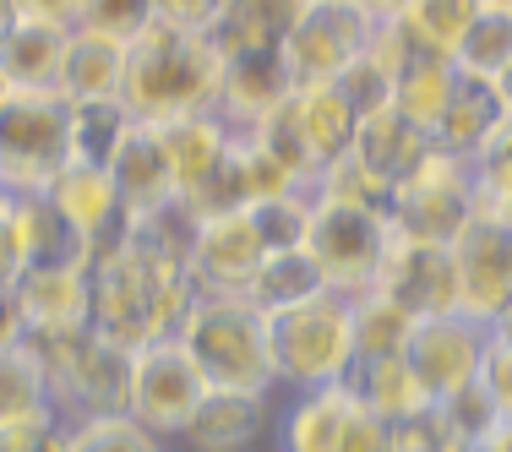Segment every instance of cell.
I'll list each match as a JSON object with an SVG mask.
<instances>
[{
  "mask_svg": "<svg viewBox=\"0 0 512 452\" xmlns=\"http://www.w3.org/2000/svg\"><path fill=\"white\" fill-rule=\"evenodd\" d=\"M197 289L180 267L153 262L126 235L88 251V327L120 349H142L153 338H169L180 316L191 311Z\"/></svg>",
  "mask_w": 512,
  "mask_h": 452,
  "instance_id": "6da1fadb",
  "label": "cell"
},
{
  "mask_svg": "<svg viewBox=\"0 0 512 452\" xmlns=\"http://www.w3.org/2000/svg\"><path fill=\"white\" fill-rule=\"evenodd\" d=\"M218 77H224V50H218L213 33L153 17L126 44L120 104L131 120H148V126L180 115H213Z\"/></svg>",
  "mask_w": 512,
  "mask_h": 452,
  "instance_id": "7a4b0ae2",
  "label": "cell"
},
{
  "mask_svg": "<svg viewBox=\"0 0 512 452\" xmlns=\"http://www.w3.org/2000/svg\"><path fill=\"white\" fill-rule=\"evenodd\" d=\"M175 338L191 349L207 387L229 393H278L273 344H267V316L246 295H197L180 316Z\"/></svg>",
  "mask_w": 512,
  "mask_h": 452,
  "instance_id": "3957f363",
  "label": "cell"
},
{
  "mask_svg": "<svg viewBox=\"0 0 512 452\" xmlns=\"http://www.w3.org/2000/svg\"><path fill=\"white\" fill-rule=\"evenodd\" d=\"M267 344H273V371L284 393H311L355 376V316L349 295L316 289V295L267 311Z\"/></svg>",
  "mask_w": 512,
  "mask_h": 452,
  "instance_id": "277c9868",
  "label": "cell"
},
{
  "mask_svg": "<svg viewBox=\"0 0 512 452\" xmlns=\"http://www.w3.org/2000/svg\"><path fill=\"white\" fill-rule=\"evenodd\" d=\"M71 164V104L60 93L0 99V186L6 197H44Z\"/></svg>",
  "mask_w": 512,
  "mask_h": 452,
  "instance_id": "5b68a950",
  "label": "cell"
},
{
  "mask_svg": "<svg viewBox=\"0 0 512 452\" xmlns=\"http://www.w3.org/2000/svg\"><path fill=\"white\" fill-rule=\"evenodd\" d=\"M33 349L44 354L60 425H82V420H99V414H126L131 349L109 344L93 327H82V333H71V338H44V344H33Z\"/></svg>",
  "mask_w": 512,
  "mask_h": 452,
  "instance_id": "8992f818",
  "label": "cell"
},
{
  "mask_svg": "<svg viewBox=\"0 0 512 452\" xmlns=\"http://www.w3.org/2000/svg\"><path fill=\"white\" fill-rule=\"evenodd\" d=\"M387 246H393V218L387 213L316 197L311 229H306V256H311V267L322 273V284L333 289V295L355 300V295H365V289H376Z\"/></svg>",
  "mask_w": 512,
  "mask_h": 452,
  "instance_id": "52a82bcc",
  "label": "cell"
},
{
  "mask_svg": "<svg viewBox=\"0 0 512 452\" xmlns=\"http://www.w3.org/2000/svg\"><path fill=\"white\" fill-rule=\"evenodd\" d=\"M273 452H387V420L355 393V382L284 393Z\"/></svg>",
  "mask_w": 512,
  "mask_h": 452,
  "instance_id": "ba28073f",
  "label": "cell"
},
{
  "mask_svg": "<svg viewBox=\"0 0 512 452\" xmlns=\"http://www.w3.org/2000/svg\"><path fill=\"white\" fill-rule=\"evenodd\" d=\"M207 398V376L197 371L191 349L175 333L153 338V344L131 349V371H126V414L137 425H148L153 436L175 442L186 431V420L197 414V403Z\"/></svg>",
  "mask_w": 512,
  "mask_h": 452,
  "instance_id": "9c48e42d",
  "label": "cell"
},
{
  "mask_svg": "<svg viewBox=\"0 0 512 452\" xmlns=\"http://www.w3.org/2000/svg\"><path fill=\"white\" fill-rule=\"evenodd\" d=\"M371 33L376 17L360 11L355 0H306V11L295 17L278 55H284V71L295 88H322V82H338V71L349 60L365 55Z\"/></svg>",
  "mask_w": 512,
  "mask_h": 452,
  "instance_id": "30bf717a",
  "label": "cell"
},
{
  "mask_svg": "<svg viewBox=\"0 0 512 452\" xmlns=\"http://www.w3.org/2000/svg\"><path fill=\"white\" fill-rule=\"evenodd\" d=\"M474 169L469 158L442 153L436 148L414 169L409 180L393 186V229L414 240H436V246H453L458 229L474 218Z\"/></svg>",
  "mask_w": 512,
  "mask_h": 452,
  "instance_id": "8fae6325",
  "label": "cell"
},
{
  "mask_svg": "<svg viewBox=\"0 0 512 452\" xmlns=\"http://www.w3.org/2000/svg\"><path fill=\"white\" fill-rule=\"evenodd\" d=\"M453 267H458V311L480 327H496L512 311V224L474 207V218L453 240Z\"/></svg>",
  "mask_w": 512,
  "mask_h": 452,
  "instance_id": "7c38bea8",
  "label": "cell"
},
{
  "mask_svg": "<svg viewBox=\"0 0 512 452\" xmlns=\"http://www.w3.org/2000/svg\"><path fill=\"white\" fill-rule=\"evenodd\" d=\"M278 409H284V387L278 393L207 387V398L186 420V431L175 436V452H273Z\"/></svg>",
  "mask_w": 512,
  "mask_h": 452,
  "instance_id": "4fadbf2b",
  "label": "cell"
},
{
  "mask_svg": "<svg viewBox=\"0 0 512 452\" xmlns=\"http://www.w3.org/2000/svg\"><path fill=\"white\" fill-rule=\"evenodd\" d=\"M376 289L387 300H398L414 322L425 316H453L458 311V267H453V246H436V240H414L393 229V246L382 256V273Z\"/></svg>",
  "mask_w": 512,
  "mask_h": 452,
  "instance_id": "5bb4252c",
  "label": "cell"
},
{
  "mask_svg": "<svg viewBox=\"0 0 512 452\" xmlns=\"http://www.w3.org/2000/svg\"><path fill=\"white\" fill-rule=\"evenodd\" d=\"M262 256H267V246L256 235V218L246 207H235V213H207L197 229V246H191L186 278L197 295H246Z\"/></svg>",
  "mask_w": 512,
  "mask_h": 452,
  "instance_id": "9a60e30c",
  "label": "cell"
},
{
  "mask_svg": "<svg viewBox=\"0 0 512 452\" xmlns=\"http://www.w3.org/2000/svg\"><path fill=\"white\" fill-rule=\"evenodd\" d=\"M485 338H491V327L469 322L463 311L425 316V322H414V333L404 344V360H409V371L420 376L425 393L447 398V393H458V387L474 382L480 354H485Z\"/></svg>",
  "mask_w": 512,
  "mask_h": 452,
  "instance_id": "2e32d148",
  "label": "cell"
},
{
  "mask_svg": "<svg viewBox=\"0 0 512 452\" xmlns=\"http://www.w3.org/2000/svg\"><path fill=\"white\" fill-rule=\"evenodd\" d=\"M22 316V338H71L88 327V256L82 262H55V267H28L11 284Z\"/></svg>",
  "mask_w": 512,
  "mask_h": 452,
  "instance_id": "e0dca14e",
  "label": "cell"
},
{
  "mask_svg": "<svg viewBox=\"0 0 512 452\" xmlns=\"http://www.w3.org/2000/svg\"><path fill=\"white\" fill-rule=\"evenodd\" d=\"M289 93H295V82H289V71H284V55L278 50H240V55H224L213 115L229 126V137H246V131L262 126Z\"/></svg>",
  "mask_w": 512,
  "mask_h": 452,
  "instance_id": "ac0fdd59",
  "label": "cell"
},
{
  "mask_svg": "<svg viewBox=\"0 0 512 452\" xmlns=\"http://www.w3.org/2000/svg\"><path fill=\"white\" fill-rule=\"evenodd\" d=\"M44 197L55 202V213L66 218L71 229H77V240H88V251L104 246V240H115L120 229H126V202H120V191H115V180H109V169L66 164Z\"/></svg>",
  "mask_w": 512,
  "mask_h": 452,
  "instance_id": "d6986e66",
  "label": "cell"
},
{
  "mask_svg": "<svg viewBox=\"0 0 512 452\" xmlns=\"http://www.w3.org/2000/svg\"><path fill=\"white\" fill-rule=\"evenodd\" d=\"M158 148H164L169 180H175V197H197L207 180L218 175V164L229 158L235 137L218 115H180V120H158Z\"/></svg>",
  "mask_w": 512,
  "mask_h": 452,
  "instance_id": "ffe728a7",
  "label": "cell"
},
{
  "mask_svg": "<svg viewBox=\"0 0 512 452\" xmlns=\"http://www.w3.org/2000/svg\"><path fill=\"white\" fill-rule=\"evenodd\" d=\"M431 153H436V137H431V131H420L414 120H404L393 104L376 109V115H365L355 126V142H349V158H355L360 169H371L382 186L409 180Z\"/></svg>",
  "mask_w": 512,
  "mask_h": 452,
  "instance_id": "44dd1931",
  "label": "cell"
},
{
  "mask_svg": "<svg viewBox=\"0 0 512 452\" xmlns=\"http://www.w3.org/2000/svg\"><path fill=\"white\" fill-rule=\"evenodd\" d=\"M71 28L66 22L17 17L11 33L0 39V77L17 93H60V66H66Z\"/></svg>",
  "mask_w": 512,
  "mask_h": 452,
  "instance_id": "7402d4cb",
  "label": "cell"
},
{
  "mask_svg": "<svg viewBox=\"0 0 512 452\" xmlns=\"http://www.w3.org/2000/svg\"><path fill=\"white\" fill-rule=\"evenodd\" d=\"M50 420H55V398H50L44 354L28 338L0 344V436L28 431V425H50Z\"/></svg>",
  "mask_w": 512,
  "mask_h": 452,
  "instance_id": "603a6c76",
  "label": "cell"
},
{
  "mask_svg": "<svg viewBox=\"0 0 512 452\" xmlns=\"http://www.w3.org/2000/svg\"><path fill=\"white\" fill-rule=\"evenodd\" d=\"M120 77H126V44L104 39V33L71 28L66 66H60V99H66V104L120 99Z\"/></svg>",
  "mask_w": 512,
  "mask_h": 452,
  "instance_id": "cb8c5ba5",
  "label": "cell"
},
{
  "mask_svg": "<svg viewBox=\"0 0 512 452\" xmlns=\"http://www.w3.org/2000/svg\"><path fill=\"white\" fill-rule=\"evenodd\" d=\"M109 180H115L126 213H142V207L175 197V180H169V164H164V148H158V131L148 120H131L126 142L109 158Z\"/></svg>",
  "mask_w": 512,
  "mask_h": 452,
  "instance_id": "d4e9b609",
  "label": "cell"
},
{
  "mask_svg": "<svg viewBox=\"0 0 512 452\" xmlns=\"http://www.w3.org/2000/svg\"><path fill=\"white\" fill-rule=\"evenodd\" d=\"M306 11V0H224L218 22L207 33L218 39L224 55L240 50H278L295 28V17Z\"/></svg>",
  "mask_w": 512,
  "mask_h": 452,
  "instance_id": "484cf974",
  "label": "cell"
},
{
  "mask_svg": "<svg viewBox=\"0 0 512 452\" xmlns=\"http://www.w3.org/2000/svg\"><path fill=\"white\" fill-rule=\"evenodd\" d=\"M355 393L371 403L376 414H382L387 425H409V420H425V414L436 409V398L420 387V376L409 371L404 354H393V360H365L355 365Z\"/></svg>",
  "mask_w": 512,
  "mask_h": 452,
  "instance_id": "4316f807",
  "label": "cell"
},
{
  "mask_svg": "<svg viewBox=\"0 0 512 452\" xmlns=\"http://www.w3.org/2000/svg\"><path fill=\"white\" fill-rule=\"evenodd\" d=\"M453 93H458V66H453V60H447V55H420L404 77L393 82V109L436 137V126H442Z\"/></svg>",
  "mask_w": 512,
  "mask_h": 452,
  "instance_id": "83f0119b",
  "label": "cell"
},
{
  "mask_svg": "<svg viewBox=\"0 0 512 452\" xmlns=\"http://www.w3.org/2000/svg\"><path fill=\"white\" fill-rule=\"evenodd\" d=\"M295 115H300V131H306L316 164H333V158L349 153V142H355V109L344 104V93L333 88V82H322V88H295Z\"/></svg>",
  "mask_w": 512,
  "mask_h": 452,
  "instance_id": "f1b7e54d",
  "label": "cell"
},
{
  "mask_svg": "<svg viewBox=\"0 0 512 452\" xmlns=\"http://www.w3.org/2000/svg\"><path fill=\"white\" fill-rule=\"evenodd\" d=\"M502 115H507V109L496 104L491 82L458 77V93H453V104H447L442 126H436V148H442V153H458V158H469V153H474V148H480V142L496 131V120H502Z\"/></svg>",
  "mask_w": 512,
  "mask_h": 452,
  "instance_id": "f546056e",
  "label": "cell"
},
{
  "mask_svg": "<svg viewBox=\"0 0 512 452\" xmlns=\"http://www.w3.org/2000/svg\"><path fill=\"white\" fill-rule=\"evenodd\" d=\"M349 316H355V365L393 360V354H404L409 333H414V316L398 300H387L382 289L355 295V300H349Z\"/></svg>",
  "mask_w": 512,
  "mask_h": 452,
  "instance_id": "4dcf8cb0",
  "label": "cell"
},
{
  "mask_svg": "<svg viewBox=\"0 0 512 452\" xmlns=\"http://www.w3.org/2000/svg\"><path fill=\"white\" fill-rule=\"evenodd\" d=\"M512 60V6H480L474 22L463 28L458 50H453V66L458 77H474V82H496Z\"/></svg>",
  "mask_w": 512,
  "mask_h": 452,
  "instance_id": "1f68e13d",
  "label": "cell"
},
{
  "mask_svg": "<svg viewBox=\"0 0 512 452\" xmlns=\"http://www.w3.org/2000/svg\"><path fill=\"white\" fill-rule=\"evenodd\" d=\"M316 289H327V284L311 267L306 251H267L262 267H256V278H251V289H246V300L267 316V311H284V305L316 295Z\"/></svg>",
  "mask_w": 512,
  "mask_h": 452,
  "instance_id": "d6a6232c",
  "label": "cell"
},
{
  "mask_svg": "<svg viewBox=\"0 0 512 452\" xmlns=\"http://www.w3.org/2000/svg\"><path fill=\"white\" fill-rule=\"evenodd\" d=\"M469 169H474V202H480V213L512 224V115L496 120V131L469 153Z\"/></svg>",
  "mask_w": 512,
  "mask_h": 452,
  "instance_id": "836d02e7",
  "label": "cell"
},
{
  "mask_svg": "<svg viewBox=\"0 0 512 452\" xmlns=\"http://www.w3.org/2000/svg\"><path fill=\"white\" fill-rule=\"evenodd\" d=\"M131 115L120 99H99V104H71V164H93L109 169L115 148L126 142Z\"/></svg>",
  "mask_w": 512,
  "mask_h": 452,
  "instance_id": "e575fe53",
  "label": "cell"
},
{
  "mask_svg": "<svg viewBox=\"0 0 512 452\" xmlns=\"http://www.w3.org/2000/svg\"><path fill=\"white\" fill-rule=\"evenodd\" d=\"M474 11H480V0H409V6L398 11V22L409 28V39L420 44L425 55L453 60L463 28L474 22Z\"/></svg>",
  "mask_w": 512,
  "mask_h": 452,
  "instance_id": "d590c367",
  "label": "cell"
},
{
  "mask_svg": "<svg viewBox=\"0 0 512 452\" xmlns=\"http://www.w3.org/2000/svg\"><path fill=\"white\" fill-rule=\"evenodd\" d=\"M311 207H316V191H284V197L251 202L246 213L256 218V235H262L267 251H306Z\"/></svg>",
  "mask_w": 512,
  "mask_h": 452,
  "instance_id": "8d00e7d4",
  "label": "cell"
},
{
  "mask_svg": "<svg viewBox=\"0 0 512 452\" xmlns=\"http://www.w3.org/2000/svg\"><path fill=\"white\" fill-rule=\"evenodd\" d=\"M71 452H175V442L153 436L131 414H99V420L71 425Z\"/></svg>",
  "mask_w": 512,
  "mask_h": 452,
  "instance_id": "74e56055",
  "label": "cell"
},
{
  "mask_svg": "<svg viewBox=\"0 0 512 452\" xmlns=\"http://www.w3.org/2000/svg\"><path fill=\"white\" fill-rule=\"evenodd\" d=\"M431 414H436V425H442V436H458V442H480V436L502 420V409L491 403V393H485L480 382H469V387H458V393L436 398Z\"/></svg>",
  "mask_w": 512,
  "mask_h": 452,
  "instance_id": "f35d334b",
  "label": "cell"
},
{
  "mask_svg": "<svg viewBox=\"0 0 512 452\" xmlns=\"http://www.w3.org/2000/svg\"><path fill=\"white\" fill-rule=\"evenodd\" d=\"M153 17H158L153 0H77V17H71V28H82V33H104V39L131 44Z\"/></svg>",
  "mask_w": 512,
  "mask_h": 452,
  "instance_id": "ab89813d",
  "label": "cell"
},
{
  "mask_svg": "<svg viewBox=\"0 0 512 452\" xmlns=\"http://www.w3.org/2000/svg\"><path fill=\"white\" fill-rule=\"evenodd\" d=\"M333 88L344 93V104L355 109V120H365V115H376V109H387V104H393V77H387V71L376 66L371 55L349 60V66L338 71V82H333Z\"/></svg>",
  "mask_w": 512,
  "mask_h": 452,
  "instance_id": "60d3db41",
  "label": "cell"
},
{
  "mask_svg": "<svg viewBox=\"0 0 512 452\" xmlns=\"http://www.w3.org/2000/svg\"><path fill=\"white\" fill-rule=\"evenodd\" d=\"M474 382L491 393V403L502 409V420H512V338H502L496 327H491V338H485V354H480Z\"/></svg>",
  "mask_w": 512,
  "mask_h": 452,
  "instance_id": "b9f144b4",
  "label": "cell"
},
{
  "mask_svg": "<svg viewBox=\"0 0 512 452\" xmlns=\"http://www.w3.org/2000/svg\"><path fill=\"white\" fill-rule=\"evenodd\" d=\"M0 452H71V425H28V431H6L0 436Z\"/></svg>",
  "mask_w": 512,
  "mask_h": 452,
  "instance_id": "7bdbcfd3",
  "label": "cell"
},
{
  "mask_svg": "<svg viewBox=\"0 0 512 452\" xmlns=\"http://www.w3.org/2000/svg\"><path fill=\"white\" fill-rule=\"evenodd\" d=\"M153 11L164 22H186V28H213L224 0H153Z\"/></svg>",
  "mask_w": 512,
  "mask_h": 452,
  "instance_id": "ee69618b",
  "label": "cell"
},
{
  "mask_svg": "<svg viewBox=\"0 0 512 452\" xmlns=\"http://www.w3.org/2000/svg\"><path fill=\"white\" fill-rule=\"evenodd\" d=\"M11 11L17 17H39V22H66L77 17V0H11Z\"/></svg>",
  "mask_w": 512,
  "mask_h": 452,
  "instance_id": "f6af8a7d",
  "label": "cell"
},
{
  "mask_svg": "<svg viewBox=\"0 0 512 452\" xmlns=\"http://www.w3.org/2000/svg\"><path fill=\"white\" fill-rule=\"evenodd\" d=\"M11 338H22V316H17V295H11V284H0V344H11Z\"/></svg>",
  "mask_w": 512,
  "mask_h": 452,
  "instance_id": "bcb514c9",
  "label": "cell"
},
{
  "mask_svg": "<svg viewBox=\"0 0 512 452\" xmlns=\"http://www.w3.org/2000/svg\"><path fill=\"white\" fill-rule=\"evenodd\" d=\"M474 452H512V420H496L491 431L474 442Z\"/></svg>",
  "mask_w": 512,
  "mask_h": 452,
  "instance_id": "7dc6e473",
  "label": "cell"
},
{
  "mask_svg": "<svg viewBox=\"0 0 512 452\" xmlns=\"http://www.w3.org/2000/svg\"><path fill=\"white\" fill-rule=\"evenodd\" d=\"M491 93H496V104H502V109H507V115H512V60H507V66H502V71H496V82H491Z\"/></svg>",
  "mask_w": 512,
  "mask_h": 452,
  "instance_id": "c3c4849f",
  "label": "cell"
},
{
  "mask_svg": "<svg viewBox=\"0 0 512 452\" xmlns=\"http://www.w3.org/2000/svg\"><path fill=\"white\" fill-rule=\"evenodd\" d=\"M11 22H17V11H11V0H0V39L11 33Z\"/></svg>",
  "mask_w": 512,
  "mask_h": 452,
  "instance_id": "681fc988",
  "label": "cell"
},
{
  "mask_svg": "<svg viewBox=\"0 0 512 452\" xmlns=\"http://www.w3.org/2000/svg\"><path fill=\"white\" fill-rule=\"evenodd\" d=\"M496 333H502V338H512V311L502 316V322H496Z\"/></svg>",
  "mask_w": 512,
  "mask_h": 452,
  "instance_id": "f907efd6",
  "label": "cell"
},
{
  "mask_svg": "<svg viewBox=\"0 0 512 452\" xmlns=\"http://www.w3.org/2000/svg\"><path fill=\"white\" fill-rule=\"evenodd\" d=\"M6 93H11V88H6V77H0V99H6Z\"/></svg>",
  "mask_w": 512,
  "mask_h": 452,
  "instance_id": "816d5d0a",
  "label": "cell"
},
{
  "mask_svg": "<svg viewBox=\"0 0 512 452\" xmlns=\"http://www.w3.org/2000/svg\"><path fill=\"white\" fill-rule=\"evenodd\" d=\"M0 202H6V186H0Z\"/></svg>",
  "mask_w": 512,
  "mask_h": 452,
  "instance_id": "f5cc1de1",
  "label": "cell"
}]
</instances>
